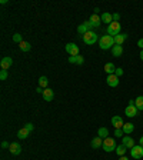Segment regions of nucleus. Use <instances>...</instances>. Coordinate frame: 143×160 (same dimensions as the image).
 <instances>
[{"mask_svg":"<svg viewBox=\"0 0 143 160\" xmlns=\"http://www.w3.org/2000/svg\"><path fill=\"white\" fill-rule=\"evenodd\" d=\"M115 46V39L109 36V34H103L100 40H99V47L102 49V50H109Z\"/></svg>","mask_w":143,"mask_h":160,"instance_id":"nucleus-1","label":"nucleus"},{"mask_svg":"<svg viewBox=\"0 0 143 160\" xmlns=\"http://www.w3.org/2000/svg\"><path fill=\"white\" fill-rule=\"evenodd\" d=\"M116 141H115V139H112V137H106V139H103V146H102V149H103L106 153H110V152H113V150H116Z\"/></svg>","mask_w":143,"mask_h":160,"instance_id":"nucleus-2","label":"nucleus"},{"mask_svg":"<svg viewBox=\"0 0 143 160\" xmlns=\"http://www.w3.org/2000/svg\"><path fill=\"white\" fill-rule=\"evenodd\" d=\"M120 23L119 22H112L110 25L107 26V34L112 36V37H115L117 34H120Z\"/></svg>","mask_w":143,"mask_h":160,"instance_id":"nucleus-3","label":"nucleus"},{"mask_svg":"<svg viewBox=\"0 0 143 160\" xmlns=\"http://www.w3.org/2000/svg\"><path fill=\"white\" fill-rule=\"evenodd\" d=\"M82 39H83V42H85L86 45H95L96 42H98V34L93 32V30H90V32H87L85 34V36H82Z\"/></svg>","mask_w":143,"mask_h":160,"instance_id":"nucleus-4","label":"nucleus"},{"mask_svg":"<svg viewBox=\"0 0 143 160\" xmlns=\"http://www.w3.org/2000/svg\"><path fill=\"white\" fill-rule=\"evenodd\" d=\"M130 154L135 159H142L143 157V147L140 144H135V147L130 149Z\"/></svg>","mask_w":143,"mask_h":160,"instance_id":"nucleus-5","label":"nucleus"},{"mask_svg":"<svg viewBox=\"0 0 143 160\" xmlns=\"http://www.w3.org/2000/svg\"><path fill=\"white\" fill-rule=\"evenodd\" d=\"M66 51L69 53V56H79V46L76 43H67Z\"/></svg>","mask_w":143,"mask_h":160,"instance_id":"nucleus-6","label":"nucleus"},{"mask_svg":"<svg viewBox=\"0 0 143 160\" xmlns=\"http://www.w3.org/2000/svg\"><path fill=\"white\" fill-rule=\"evenodd\" d=\"M9 152L13 154V156H17V154L22 153V146H20L17 141H13L10 143V147H9Z\"/></svg>","mask_w":143,"mask_h":160,"instance_id":"nucleus-7","label":"nucleus"},{"mask_svg":"<svg viewBox=\"0 0 143 160\" xmlns=\"http://www.w3.org/2000/svg\"><path fill=\"white\" fill-rule=\"evenodd\" d=\"M106 82H107V84H109L110 87H117V86H119V77H117L116 74H107Z\"/></svg>","mask_w":143,"mask_h":160,"instance_id":"nucleus-8","label":"nucleus"},{"mask_svg":"<svg viewBox=\"0 0 143 160\" xmlns=\"http://www.w3.org/2000/svg\"><path fill=\"white\" fill-rule=\"evenodd\" d=\"M12 64H13V59L12 57H3L1 59V62H0V66H1V69H3V70L10 69V67H12Z\"/></svg>","mask_w":143,"mask_h":160,"instance_id":"nucleus-9","label":"nucleus"},{"mask_svg":"<svg viewBox=\"0 0 143 160\" xmlns=\"http://www.w3.org/2000/svg\"><path fill=\"white\" fill-rule=\"evenodd\" d=\"M89 22H90L92 25H93V27H100V25H102V17L99 16V14H92L90 19H89Z\"/></svg>","mask_w":143,"mask_h":160,"instance_id":"nucleus-10","label":"nucleus"},{"mask_svg":"<svg viewBox=\"0 0 143 160\" xmlns=\"http://www.w3.org/2000/svg\"><path fill=\"white\" fill-rule=\"evenodd\" d=\"M112 124L115 126V129H122L123 127V119L120 117V116H113L112 117Z\"/></svg>","mask_w":143,"mask_h":160,"instance_id":"nucleus-11","label":"nucleus"},{"mask_svg":"<svg viewBox=\"0 0 143 160\" xmlns=\"http://www.w3.org/2000/svg\"><path fill=\"white\" fill-rule=\"evenodd\" d=\"M137 112H139V110L136 109V106H130V104L124 109V113H126L127 117H135V116H137Z\"/></svg>","mask_w":143,"mask_h":160,"instance_id":"nucleus-12","label":"nucleus"},{"mask_svg":"<svg viewBox=\"0 0 143 160\" xmlns=\"http://www.w3.org/2000/svg\"><path fill=\"white\" fill-rule=\"evenodd\" d=\"M122 144H123L126 149H133L135 147V141H133V139L132 137H129V136H126V137H122Z\"/></svg>","mask_w":143,"mask_h":160,"instance_id":"nucleus-13","label":"nucleus"},{"mask_svg":"<svg viewBox=\"0 0 143 160\" xmlns=\"http://www.w3.org/2000/svg\"><path fill=\"white\" fill-rule=\"evenodd\" d=\"M43 99H45L46 102H52L53 99H54V92H53L52 89H45V92H43Z\"/></svg>","mask_w":143,"mask_h":160,"instance_id":"nucleus-14","label":"nucleus"},{"mask_svg":"<svg viewBox=\"0 0 143 160\" xmlns=\"http://www.w3.org/2000/svg\"><path fill=\"white\" fill-rule=\"evenodd\" d=\"M90 146L93 149H100L102 146H103V139L102 137H95V139H92V141H90Z\"/></svg>","mask_w":143,"mask_h":160,"instance_id":"nucleus-15","label":"nucleus"},{"mask_svg":"<svg viewBox=\"0 0 143 160\" xmlns=\"http://www.w3.org/2000/svg\"><path fill=\"white\" fill-rule=\"evenodd\" d=\"M112 54H113L115 57H120V56L123 54V46L115 45L113 47H112Z\"/></svg>","mask_w":143,"mask_h":160,"instance_id":"nucleus-16","label":"nucleus"},{"mask_svg":"<svg viewBox=\"0 0 143 160\" xmlns=\"http://www.w3.org/2000/svg\"><path fill=\"white\" fill-rule=\"evenodd\" d=\"M115 45H117V46H122L123 45V42L127 39V34L126 33H123V34H117V36H115Z\"/></svg>","mask_w":143,"mask_h":160,"instance_id":"nucleus-17","label":"nucleus"},{"mask_svg":"<svg viewBox=\"0 0 143 160\" xmlns=\"http://www.w3.org/2000/svg\"><path fill=\"white\" fill-rule=\"evenodd\" d=\"M102 23H107V25H110L112 22H113V16H112L110 13H107V12H104L102 13Z\"/></svg>","mask_w":143,"mask_h":160,"instance_id":"nucleus-18","label":"nucleus"},{"mask_svg":"<svg viewBox=\"0 0 143 160\" xmlns=\"http://www.w3.org/2000/svg\"><path fill=\"white\" fill-rule=\"evenodd\" d=\"M29 133H30V132H29L26 127H22L19 132H17V137H19L20 140H25V139L29 137Z\"/></svg>","mask_w":143,"mask_h":160,"instance_id":"nucleus-19","label":"nucleus"},{"mask_svg":"<svg viewBox=\"0 0 143 160\" xmlns=\"http://www.w3.org/2000/svg\"><path fill=\"white\" fill-rule=\"evenodd\" d=\"M104 71L107 73V74H115V71H116V66L113 63H106L104 64Z\"/></svg>","mask_w":143,"mask_h":160,"instance_id":"nucleus-20","label":"nucleus"},{"mask_svg":"<svg viewBox=\"0 0 143 160\" xmlns=\"http://www.w3.org/2000/svg\"><path fill=\"white\" fill-rule=\"evenodd\" d=\"M122 129H123V133H124V135H130V133L135 130V126H133V123H124Z\"/></svg>","mask_w":143,"mask_h":160,"instance_id":"nucleus-21","label":"nucleus"},{"mask_svg":"<svg viewBox=\"0 0 143 160\" xmlns=\"http://www.w3.org/2000/svg\"><path fill=\"white\" fill-rule=\"evenodd\" d=\"M87 32H90V30H89V27L86 26V23H82V25H79V26H77V33H79V34L85 36Z\"/></svg>","mask_w":143,"mask_h":160,"instance_id":"nucleus-22","label":"nucleus"},{"mask_svg":"<svg viewBox=\"0 0 143 160\" xmlns=\"http://www.w3.org/2000/svg\"><path fill=\"white\" fill-rule=\"evenodd\" d=\"M98 136L99 137H102V139H106V137H109V130H107L106 127H99Z\"/></svg>","mask_w":143,"mask_h":160,"instance_id":"nucleus-23","label":"nucleus"},{"mask_svg":"<svg viewBox=\"0 0 143 160\" xmlns=\"http://www.w3.org/2000/svg\"><path fill=\"white\" fill-rule=\"evenodd\" d=\"M19 49L22 51H29L30 49H32V45H30L29 42H25V40H23V42L19 45Z\"/></svg>","mask_w":143,"mask_h":160,"instance_id":"nucleus-24","label":"nucleus"},{"mask_svg":"<svg viewBox=\"0 0 143 160\" xmlns=\"http://www.w3.org/2000/svg\"><path fill=\"white\" fill-rule=\"evenodd\" d=\"M135 106H136L137 110H142L143 112V96L136 97V100H135Z\"/></svg>","mask_w":143,"mask_h":160,"instance_id":"nucleus-25","label":"nucleus"},{"mask_svg":"<svg viewBox=\"0 0 143 160\" xmlns=\"http://www.w3.org/2000/svg\"><path fill=\"white\" fill-rule=\"evenodd\" d=\"M47 84H49V80H47V77L46 76H42L39 79V86L42 89H47Z\"/></svg>","mask_w":143,"mask_h":160,"instance_id":"nucleus-26","label":"nucleus"},{"mask_svg":"<svg viewBox=\"0 0 143 160\" xmlns=\"http://www.w3.org/2000/svg\"><path fill=\"white\" fill-rule=\"evenodd\" d=\"M126 150H127V149L124 147L123 144H119V146L116 147V150H115V152L117 153V156H124V153H126Z\"/></svg>","mask_w":143,"mask_h":160,"instance_id":"nucleus-27","label":"nucleus"},{"mask_svg":"<svg viewBox=\"0 0 143 160\" xmlns=\"http://www.w3.org/2000/svg\"><path fill=\"white\" fill-rule=\"evenodd\" d=\"M13 42H16L17 45H20V43L23 42V36H22L20 33H14L13 34Z\"/></svg>","mask_w":143,"mask_h":160,"instance_id":"nucleus-28","label":"nucleus"},{"mask_svg":"<svg viewBox=\"0 0 143 160\" xmlns=\"http://www.w3.org/2000/svg\"><path fill=\"white\" fill-rule=\"evenodd\" d=\"M115 137H123V129H115Z\"/></svg>","mask_w":143,"mask_h":160,"instance_id":"nucleus-29","label":"nucleus"},{"mask_svg":"<svg viewBox=\"0 0 143 160\" xmlns=\"http://www.w3.org/2000/svg\"><path fill=\"white\" fill-rule=\"evenodd\" d=\"M7 76H9V74H7V70H3V69H1V71H0V79H1V80H6Z\"/></svg>","mask_w":143,"mask_h":160,"instance_id":"nucleus-30","label":"nucleus"},{"mask_svg":"<svg viewBox=\"0 0 143 160\" xmlns=\"http://www.w3.org/2000/svg\"><path fill=\"white\" fill-rule=\"evenodd\" d=\"M115 74H116L117 77L123 76V69H122V67H116V71H115Z\"/></svg>","mask_w":143,"mask_h":160,"instance_id":"nucleus-31","label":"nucleus"},{"mask_svg":"<svg viewBox=\"0 0 143 160\" xmlns=\"http://www.w3.org/2000/svg\"><path fill=\"white\" fill-rule=\"evenodd\" d=\"M83 63H85V57L79 54V56H77V60H76V64H83Z\"/></svg>","mask_w":143,"mask_h":160,"instance_id":"nucleus-32","label":"nucleus"},{"mask_svg":"<svg viewBox=\"0 0 143 160\" xmlns=\"http://www.w3.org/2000/svg\"><path fill=\"white\" fill-rule=\"evenodd\" d=\"M25 127H26L29 132H33V130H34V126H33V123H26V124H25Z\"/></svg>","mask_w":143,"mask_h":160,"instance_id":"nucleus-33","label":"nucleus"},{"mask_svg":"<svg viewBox=\"0 0 143 160\" xmlns=\"http://www.w3.org/2000/svg\"><path fill=\"white\" fill-rule=\"evenodd\" d=\"M76 60H77V56H70V57H69V63L76 64Z\"/></svg>","mask_w":143,"mask_h":160,"instance_id":"nucleus-34","label":"nucleus"},{"mask_svg":"<svg viewBox=\"0 0 143 160\" xmlns=\"http://www.w3.org/2000/svg\"><path fill=\"white\" fill-rule=\"evenodd\" d=\"M112 16H113V22H119V19H120V14H119V13H113Z\"/></svg>","mask_w":143,"mask_h":160,"instance_id":"nucleus-35","label":"nucleus"},{"mask_svg":"<svg viewBox=\"0 0 143 160\" xmlns=\"http://www.w3.org/2000/svg\"><path fill=\"white\" fill-rule=\"evenodd\" d=\"M137 46H139V47H140V49L143 50V39H139V42H137Z\"/></svg>","mask_w":143,"mask_h":160,"instance_id":"nucleus-36","label":"nucleus"},{"mask_svg":"<svg viewBox=\"0 0 143 160\" xmlns=\"http://www.w3.org/2000/svg\"><path fill=\"white\" fill-rule=\"evenodd\" d=\"M1 147H3V149H7V147H10V144H9L7 141H3V143H1Z\"/></svg>","mask_w":143,"mask_h":160,"instance_id":"nucleus-37","label":"nucleus"},{"mask_svg":"<svg viewBox=\"0 0 143 160\" xmlns=\"http://www.w3.org/2000/svg\"><path fill=\"white\" fill-rule=\"evenodd\" d=\"M85 23H86V26L89 27V30H92V29H93V25H92V23L89 22V20H87V22H85Z\"/></svg>","mask_w":143,"mask_h":160,"instance_id":"nucleus-38","label":"nucleus"},{"mask_svg":"<svg viewBox=\"0 0 143 160\" xmlns=\"http://www.w3.org/2000/svg\"><path fill=\"white\" fill-rule=\"evenodd\" d=\"M43 92H45V89H42V87H37V89H36V93H40V95H43Z\"/></svg>","mask_w":143,"mask_h":160,"instance_id":"nucleus-39","label":"nucleus"},{"mask_svg":"<svg viewBox=\"0 0 143 160\" xmlns=\"http://www.w3.org/2000/svg\"><path fill=\"white\" fill-rule=\"evenodd\" d=\"M139 144H140V146H142V147H143V136H142V137H140V140H139Z\"/></svg>","mask_w":143,"mask_h":160,"instance_id":"nucleus-40","label":"nucleus"},{"mask_svg":"<svg viewBox=\"0 0 143 160\" xmlns=\"http://www.w3.org/2000/svg\"><path fill=\"white\" fill-rule=\"evenodd\" d=\"M119 160H129V159H127L126 156H120V159H119Z\"/></svg>","mask_w":143,"mask_h":160,"instance_id":"nucleus-41","label":"nucleus"},{"mask_svg":"<svg viewBox=\"0 0 143 160\" xmlns=\"http://www.w3.org/2000/svg\"><path fill=\"white\" fill-rule=\"evenodd\" d=\"M99 12H100V9H99V7H96V9H95V14H98Z\"/></svg>","mask_w":143,"mask_h":160,"instance_id":"nucleus-42","label":"nucleus"},{"mask_svg":"<svg viewBox=\"0 0 143 160\" xmlns=\"http://www.w3.org/2000/svg\"><path fill=\"white\" fill-rule=\"evenodd\" d=\"M129 104L130 106H135V100H129Z\"/></svg>","mask_w":143,"mask_h":160,"instance_id":"nucleus-43","label":"nucleus"},{"mask_svg":"<svg viewBox=\"0 0 143 160\" xmlns=\"http://www.w3.org/2000/svg\"><path fill=\"white\" fill-rule=\"evenodd\" d=\"M140 59L143 60V50H140Z\"/></svg>","mask_w":143,"mask_h":160,"instance_id":"nucleus-44","label":"nucleus"}]
</instances>
